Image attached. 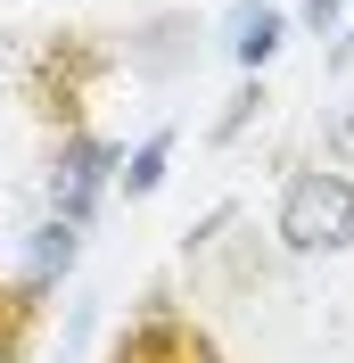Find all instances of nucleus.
Returning <instances> with one entry per match:
<instances>
[{
	"label": "nucleus",
	"mask_w": 354,
	"mask_h": 363,
	"mask_svg": "<svg viewBox=\"0 0 354 363\" xmlns=\"http://www.w3.org/2000/svg\"><path fill=\"white\" fill-rule=\"evenodd\" d=\"M330 149H338V157H346V165H354V99H346V108H338V116H330Z\"/></svg>",
	"instance_id": "nucleus-8"
},
{
	"label": "nucleus",
	"mask_w": 354,
	"mask_h": 363,
	"mask_svg": "<svg viewBox=\"0 0 354 363\" xmlns=\"http://www.w3.org/2000/svg\"><path fill=\"white\" fill-rule=\"evenodd\" d=\"M272 50H280V9H272V0H239V33H231V58L256 74Z\"/></svg>",
	"instance_id": "nucleus-5"
},
{
	"label": "nucleus",
	"mask_w": 354,
	"mask_h": 363,
	"mask_svg": "<svg viewBox=\"0 0 354 363\" xmlns=\"http://www.w3.org/2000/svg\"><path fill=\"white\" fill-rule=\"evenodd\" d=\"M338 50H354V17H346V33H338Z\"/></svg>",
	"instance_id": "nucleus-10"
},
{
	"label": "nucleus",
	"mask_w": 354,
	"mask_h": 363,
	"mask_svg": "<svg viewBox=\"0 0 354 363\" xmlns=\"http://www.w3.org/2000/svg\"><path fill=\"white\" fill-rule=\"evenodd\" d=\"M108 363H222V355L198 339V330H190V322H173V314H140Z\"/></svg>",
	"instance_id": "nucleus-3"
},
{
	"label": "nucleus",
	"mask_w": 354,
	"mask_h": 363,
	"mask_svg": "<svg viewBox=\"0 0 354 363\" xmlns=\"http://www.w3.org/2000/svg\"><path fill=\"white\" fill-rule=\"evenodd\" d=\"M0 9H8V0H0Z\"/></svg>",
	"instance_id": "nucleus-11"
},
{
	"label": "nucleus",
	"mask_w": 354,
	"mask_h": 363,
	"mask_svg": "<svg viewBox=\"0 0 354 363\" xmlns=\"http://www.w3.org/2000/svg\"><path fill=\"white\" fill-rule=\"evenodd\" d=\"M165 157H173V133H149L132 149V165H115V182H124V199H149L156 182H165Z\"/></svg>",
	"instance_id": "nucleus-6"
},
{
	"label": "nucleus",
	"mask_w": 354,
	"mask_h": 363,
	"mask_svg": "<svg viewBox=\"0 0 354 363\" xmlns=\"http://www.w3.org/2000/svg\"><path fill=\"white\" fill-rule=\"evenodd\" d=\"M108 182H115V149H108L99 133H67V140H58V157H50V215L91 231Z\"/></svg>",
	"instance_id": "nucleus-2"
},
{
	"label": "nucleus",
	"mask_w": 354,
	"mask_h": 363,
	"mask_svg": "<svg viewBox=\"0 0 354 363\" xmlns=\"http://www.w3.org/2000/svg\"><path fill=\"white\" fill-rule=\"evenodd\" d=\"M74 256H83V223H58V215H42L33 248H25V281H17V289L42 297L50 281H67V272H74Z\"/></svg>",
	"instance_id": "nucleus-4"
},
{
	"label": "nucleus",
	"mask_w": 354,
	"mask_h": 363,
	"mask_svg": "<svg viewBox=\"0 0 354 363\" xmlns=\"http://www.w3.org/2000/svg\"><path fill=\"white\" fill-rule=\"evenodd\" d=\"M338 9H346V0H305V33H330Z\"/></svg>",
	"instance_id": "nucleus-9"
},
{
	"label": "nucleus",
	"mask_w": 354,
	"mask_h": 363,
	"mask_svg": "<svg viewBox=\"0 0 354 363\" xmlns=\"http://www.w3.org/2000/svg\"><path fill=\"white\" fill-rule=\"evenodd\" d=\"M272 223H280V248H297V256H338V248H354V182H346V174H321V165L288 174Z\"/></svg>",
	"instance_id": "nucleus-1"
},
{
	"label": "nucleus",
	"mask_w": 354,
	"mask_h": 363,
	"mask_svg": "<svg viewBox=\"0 0 354 363\" xmlns=\"http://www.w3.org/2000/svg\"><path fill=\"white\" fill-rule=\"evenodd\" d=\"M33 306H42L33 289H0V363L25 355V339H33Z\"/></svg>",
	"instance_id": "nucleus-7"
}]
</instances>
